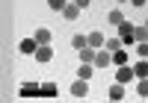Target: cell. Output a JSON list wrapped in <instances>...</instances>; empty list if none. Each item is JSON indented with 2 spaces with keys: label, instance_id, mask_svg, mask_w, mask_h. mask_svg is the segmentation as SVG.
Returning <instances> with one entry per match:
<instances>
[{
  "label": "cell",
  "instance_id": "1",
  "mask_svg": "<svg viewBox=\"0 0 148 103\" xmlns=\"http://www.w3.org/2000/svg\"><path fill=\"white\" fill-rule=\"evenodd\" d=\"M133 30H136V24H130V21L119 24V38H121V44H125V47L136 44V38H133Z\"/></svg>",
  "mask_w": 148,
  "mask_h": 103
},
{
  "label": "cell",
  "instance_id": "2",
  "mask_svg": "<svg viewBox=\"0 0 148 103\" xmlns=\"http://www.w3.org/2000/svg\"><path fill=\"white\" fill-rule=\"evenodd\" d=\"M92 65H95L98 71H104V68H110V65H113V53H110L107 47H101V50H98V53H95V62H92Z\"/></svg>",
  "mask_w": 148,
  "mask_h": 103
},
{
  "label": "cell",
  "instance_id": "3",
  "mask_svg": "<svg viewBox=\"0 0 148 103\" xmlns=\"http://www.w3.org/2000/svg\"><path fill=\"white\" fill-rule=\"evenodd\" d=\"M18 94H21V97H42V85H39V83H24V85L18 88Z\"/></svg>",
  "mask_w": 148,
  "mask_h": 103
},
{
  "label": "cell",
  "instance_id": "4",
  "mask_svg": "<svg viewBox=\"0 0 148 103\" xmlns=\"http://www.w3.org/2000/svg\"><path fill=\"white\" fill-rule=\"evenodd\" d=\"M33 56H36V62H42V65H45V62L53 59V47H51V44H39V50H36Z\"/></svg>",
  "mask_w": 148,
  "mask_h": 103
},
{
  "label": "cell",
  "instance_id": "5",
  "mask_svg": "<svg viewBox=\"0 0 148 103\" xmlns=\"http://www.w3.org/2000/svg\"><path fill=\"white\" fill-rule=\"evenodd\" d=\"M133 68H127V65H119V71H116V83H121V85H127L130 80H133Z\"/></svg>",
  "mask_w": 148,
  "mask_h": 103
},
{
  "label": "cell",
  "instance_id": "6",
  "mask_svg": "<svg viewBox=\"0 0 148 103\" xmlns=\"http://www.w3.org/2000/svg\"><path fill=\"white\" fill-rule=\"evenodd\" d=\"M71 94L74 97H86V94H89V80H80V77H77L74 85H71Z\"/></svg>",
  "mask_w": 148,
  "mask_h": 103
},
{
  "label": "cell",
  "instance_id": "7",
  "mask_svg": "<svg viewBox=\"0 0 148 103\" xmlns=\"http://www.w3.org/2000/svg\"><path fill=\"white\" fill-rule=\"evenodd\" d=\"M18 50H21L24 56H33L36 50H39V41H36V38H24V41L18 44Z\"/></svg>",
  "mask_w": 148,
  "mask_h": 103
},
{
  "label": "cell",
  "instance_id": "8",
  "mask_svg": "<svg viewBox=\"0 0 148 103\" xmlns=\"http://www.w3.org/2000/svg\"><path fill=\"white\" fill-rule=\"evenodd\" d=\"M113 65H116V68H119V65H127V50H125V47L113 50Z\"/></svg>",
  "mask_w": 148,
  "mask_h": 103
},
{
  "label": "cell",
  "instance_id": "9",
  "mask_svg": "<svg viewBox=\"0 0 148 103\" xmlns=\"http://www.w3.org/2000/svg\"><path fill=\"white\" fill-rule=\"evenodd\" d=\"M33 38H36V41H39V44H51V41H53L51 30H45V27H42V30H36V35H33Z\"/></svg>",
  "mask_w": 148,
  "mask_h": 103
},
{
  "label": "cell",
  "instance_id": "10",
  "mask_svg": "<svg viewBox=\"0 0 148 103\" xmlns=\"http://www.w3.org/2000/svg\"><path fill=\"white\" fill-rule=\"evenodd\" d=\"M86 38H89V47H95V50H101V47H104V41H107L101 33H89Z\"/></svg>",
  "mask_w": 148,
  "mask_h": 103
},
{
  "label": "cell",
  "instance_id": "11",
  "mask_svg": "<svg viewBox=\"0 0 148 103\" xmlns=\"http://www.w3.org/2000/svg\"><path fill=\"white\" fill-rule=\"evenodd\" d=\"M80 12H83V9H80V6H77V3H68V6H65V9H62V15H65V18H68V21H77V15H80Z\"/></svg>",
  "mask_w": 148,
  "mask_h": 103
},
{
  "label": "cell",
  "instance_id": "12",
  "mask_svg": "<svg viewBox=\"0 0 148 103\" xmlns=\"http://www.w3.org/2000/svg\"><path fill=\"white\" fill-rule=\"evenodd\" d=\"M133 74H136V80H142V77H148V59H139L136 65H133Z\"/></svg>",
  "mask_w": 148,
  "mask_h": 103
},
{
  "label": "cell",
  "instance_id": "13",
  "mask_svg": "<svg viewBox=\"0 0 148 103\" xmlns=\"http://www.w3.org/2000/svg\"><path fill=\"white\" fill-rule=\"evenodd\" d=\"M125 97V85L116 83V85H110V100H121Z\"/></svg>",
  "mask_w": 148,
  "mask_h": 103
},
{
  "label": "cell",
  "instance_id": "14",
  "mask_svg": "<svg viewBox=\"0 0 148 103\" xmlns=\"http://www.w3.org/2000/svg\"><path fill=\"white\" fill-rule=\"evenodd\" d=\"M77 53H80V62H95V53H98V50H95V47H83V50H77Z\"/></svg>",
  "mask_w": 148,
  "mask_h": 103
},
{
  "label": "cell",
  "instance_id": "15",
  "mask_svg": "<svg viewBox=\"0 0 148 103\" xmlns=\"http://www.w3.org/2000/svg\"><path fill=\"white\" fill-rule=\"evenodd\" d=\"M133 38H136V44H142V41H148V30H145V24H139V27L133 30Z\"/></svg>",
  "mask_w": 148,
  "mask_h": 103
},
{
  "label": "cell",
  "instance_id": "16",
  "mask_svg": "<svg viewBox=\"0 0 148 103\" xmlns=\"http://www.w3.org/2000/svg\"><path fill=\"white\" fill-rule=\"evenodd\" d=\"M71 47H74V50L89 47V38H86V35H74V38H71Z\"/></svg>",
  "mask_w": 148,
  "mask_h": 103
},
{
  "label": "cell",
  "instance_id": "17",
  "mask_svg": "<svg viewBox=\"0 0 148 103\" xmlns=\"http://www.w3.org/2000/svg\"><path fill=\"white\" fill-rule=\"evenodd\" d=\"M107 21L113 24V27H119V24H125V15H121L119 9H113V12H110V15H107Z\"/></svg>",
  "mask_w": 148,
  "mask_h": 103
},
{
  "label": "cell",
  "instance_id": "18",
  "mask_svg": "<svg viewBox=\"0 0 148 103\" xmlns=\"http://www.w3.org/2000/svg\"><path fill=\"white\" fill-rule=\"evenodd\" d=\"M42 97H56V83H42Z\"/></svg>",
  "mask_w": 148,
  "mask_h": 103
},
{
  "label": "cell",
  "instance_id": "19",
  "mask_svg": "<svg viewBox=\"0 0 148 103\" xmlns=\"http://www.w3.org/2000/svg\"><path fill=\"white\" fill-rule=\"evenodd\" d=\"M136 94H139L142 100H148V77H142V80H139V85H136Z\"/></svg>",
  "mask_w": 148,
  "mask_h": 103
},
{
  "label": "cell",
  "instance_id": "20",
  "mask_svg": "<svg viewBox=\"0 0 148 103\" xmlns=\"http://www.w3.org/2000/svg\"><path fill=\"white\" fill-rule=\"evenodd\" d=\"M104 47L110 50V53H113V50H119V47H125V44H121V38L116 35V38H107V41H104Z\"/></svg>",
  "mask_w": 148,
  "mask_h": 103
},
{
  "label": "cell",
  "instance_id": "21",
  "mask_svg": "<svg viewBox=\"0 0 148 103\" xmlns=\"http://www.w3.org/2000/svg\"><path fill=\"white\" fill-rule=\"evenodd\" d=\"M47 6H51L53 12H62V9L68 6V0H47Z\"/></svg>",
  "mask_w": 148,
  "mask_h": 103
},
{
  "label": "cell",
  "instance_id": "22",
  "mask_svg": "<svg viewBox=\"0 0 148 103\" xmlns=\"http://www.w3.org/2000/svg\"><path fill=\"white\" fill-rule=\"evenodd\" d=\"M136 53H139V59H148V41L136 44Z\"/></svg>",
  "mask_w": 148,
  "mask_h": 103
},
{
  "label": "cell",
  "instance_id": "23",
  "mask_svg": "<svg viewBox=\"0 0 148 103\" xmlns=\"http://www.w3.org/2000/svg\"><path fill=\"white\" fill-rule=\"evenodd\" d=\"M71 3H77L80 9H86V6H89V3H92V0H71Z\"/></svg>",
  "mask_w": 148,
  "mask_h": 103
},
{
  "label": "cell",
  "instance_id": "24",
  "mask_svg": "<svg viewBox=\"0 0 148 103\" xmlns=\"http://www.w3.org/2000/svg\"><path fill=\"white\" fill-rule=\"evenodd\" d=\"M130 3H133V6H136V9H142V6L148 3V0H130Z\"/></svg>",
  "mask_w": 148,
  "mask_h": 103
},
{
  "label": "cell",
  "instance_id": "25",
  "mask_svg": "<svg viewBox=\"0 0 148 103\" xmlns=\"http://www.w3.org/2000/svg\"><path fill=\"white\" fill-rule=\"evenodd\" d=\"M145 30H148V21H145Z\"/></svg>",
  "mask_w": 148,
  "mask_h": 103
},
{
  "label": "cell",
  "instance_id": "26",
  "mask_svg": "<svg viewBox=\"0 0 148 103\" xmlns=\"http://www.w3.org/2000/svg\"><path fill=\"white\" fill-rule=\"evenodd\" d=\"M119 3H125V0H119Z\"/></svg>",
  "mask_w": 148,
  "mask_h": 103
}]
</instances>
